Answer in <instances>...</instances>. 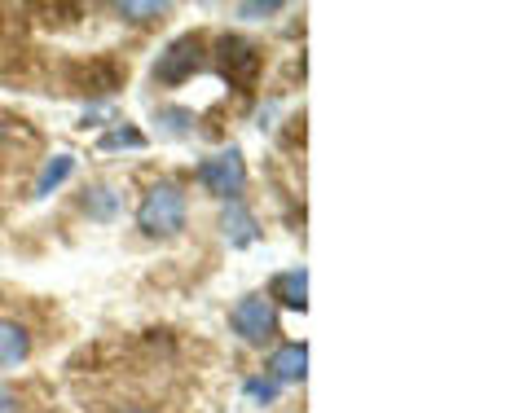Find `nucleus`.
<instances>
[{
    "label": "nucleus",
    "instance_id": "f8f14e48",
    "mask_svg": "<svg viewBox=\"0 0 528 413\" xmlns=\"http://www.w3.org/2000/svg\"><path fill=\"white\" fill-rule=\"evenodd\" d=\"M115 14L128 18V22H150V18L168 14V5H163V0H146V5H137V0H124V5H115Z\"/></svg>",
    "mask_w": 528,
    "mask_h": 413
},
{
    "label": "nucleus",
    "instance_id": "2eb2a0df",
    "mask_svg": "<svg viewBox=\"0 0 528 413\" xmlns=\"http://www.w3.org/2000/svg\"><path fill=\"white\" fill-rule=\"evenodd\" d=\"M242 18H269V14H282V0H251V5H238Z\"/></svg>",
    "mask_w": 528,
    "mask_h": 413
},
{
    "label": "nucleus",
    "instance_id": "20e7f679",
    "mask_svg": "<svg viewBox=\"0 0 528 413\" xmlns=\"http://www.w3.org/2000/svg\"><path fill=\"white\" fill-rule=\"evenodd\" d=\"M203 66V40L198 36H181V40H172L168 49L159 53V62H154V80L159 84H185L190 75Z\"/></svg>",
    "mask_w": 528,
    "mask_h": 413
},
{
    "label": "nucleus",
    "instance_id": "dca6fc26",
    "mask_svg": "<svg viewBox=\"0 0 528 413\" xmlns=\"http://www.w3.org/2000/svg\"><path fill=\"white\" fill-rule=\"evenodd\" d=\"M0 413H18V396L9 387H0Z\"/></svg>",
    "mask_w": 528,
    "mask_h": 413
},
{
    "label": "nucleus",
    "instance_id": "a211bd4d",
    "mask_svg": "<svg viewBox=\"0 0 528 413\" xmlns=\"http://www.w3.org/2000/svg\"><path fill=\"white\" fill-rule=\"evenodd\" d=\"M0 145H5V124H0Z\"/></svg>",
    "mask_w": 528,
    "mask_h": 413
},
{
    "label": "nucleus",
    "instance_id": "7ed1b4c3",
    "mask_svg": "<svg viewBox=\"0 0 528 413\" xmlns=\"http://www.w3.org/2000/svg\"><path fill=\"white\" fill-rule=\"evenodd\" d=\"M229 326L242 343H251V348H264V343L278 334V308H273L269 295H242L234 312H229Z\"/></svg>",
    "mask_w": 528,
    "mask_h": 413
},
{
    "label": "nucleus",
    "instance_id": "f257e3e1",
    "mask_svg": "<svg viewBox=\"0 0 528 413\" xmlns=\"http://www.w3.org/2000/svg\"><path fill=\"white\" fill-rule=\"evenodd\" d=\"M137 229L146 233V238H176V233L185 229V194H181V185H172V181L150 185L146 198H141V207H137Z\"/></svg>",
    "mask_w": 528,
    "mask_h": 413
},
{
    "label": "nucleus",
    "instance_id": "ddd939ff",
    "mask_svg": "<svg viewBox=\"0 0 528 413\" xmlns=\"http://www.w3.org/2000/svg\"><path fill=\"white\" fill-rule=\"evenodd\" d=\"M141 145H146V137H141L137 128H115V132H106L102 141H97V150H141Z\"/></svg>",
    "mask_w": 528,
    "mask_h": 413
},
{
    "label": "nucleus",
    "instance_id": "f3484780",
    "mask_svg": "<svg viewBox=\"0 0 528 413\" xmlns=\"http://www.w3.org/2000/svg\"><path fill=\"white\" fill-rule=\"evenodd\" d=\"M115 413H154V409H141V405H132V409H115Z\"/></svg>",
    "mask_w": 528,
    "mask_h": 413
},
{
    "label": "nucleus",
    "instance_id": "1a4fd4ad",
    "mask_svg": "<svg viewBox=\"0 0 528 413\" xmlns=\"http://www.w3.org/2000/svg\"><path fill=\"white\" fill-rule=\"evenodd\" d=\"M220 229H225V242L229 247H251V242L260 238V229H256V216H251L242 203H229L225 207V216H220Z\"/></svg>",
    "mask_w": 528,
    "mask_h": 413
},
{
    "label": "nucleus",
    "instance_id": "9d476101",
    "mask_svg": "<svg viewBox=\"0 0 528 413\" xmlns=\"http://www.w3.org/2000/svg\"><path fill=\"white\" fill-rule=\"evenodd\" d=\"M71 172H75V159H71V154H53V159L40 167L36 198H49L53 189H58V185H62V181H66V176H71Z\"/></svg>",
    "mask_w": 528,
    "mask_h": 413
},
{
    "label": "nucleus",
    "instance_id": "9b49d317",
    "mask_svg": "<svg viewBox=\"0 0 528 413\" xmlns=\"http://www.w3.org/2000/svg\"><path fill=\"white\" fill-rule=\"evenodd\" d=\"M115 207H119L115 189H106V185L88 189V198H84V211H88V216H93V220H110V216H115Z\"/></svg>",
    "mask_w": 528,
    "mask_h": 413
},
{
    "label": "nucleus",
    "instance_id": "4468645a",
    "mask_svg": "<svg viewBox=\"0 0 528 413\" xmlns=\"http://www.w3.org/2000/svg\"><path fill=\"white\" fill-rule=\"evenodd\" d=\"M251 400H260V405H273L278 400V383L273 378H247V387H242Z\"/></svg>",
    "mask_w": 528,
    "mask_h": 413
},
{
    "label": "nucleus",
    "instance_id": "0eeeda50",
    "mask_svg": "<svg viewBox=\"0 0 528 413\" xmlns=\"http://www.w3.org/2000/svg\"><path fill=\"white\" fill-rule=\"evenodd\" d=\"M31 356V334L27 326H18V321L0 317V370H14Z\"/></svg>",
    "mask_w": 528,
    "mask_h": 413
},
{
    "label": "nucleus",
    "instance_id": "f03ea898",
    "mask_svg": "<svg viewBox=\"0 0 528 413\" xmlns=\"http://www.w3.org/2000/svg\"><path fill=\"white\" fill-rule=\"evenodd\" d=\"M198 185L207 194L225 198V203H238V194L247 189V163H242V150L229 145V150H216L198 163Z\"/></svg>",
    "mask_w": 528,
    "mask_h": 413
},
{
    "label": "nucleus",
    "instance_id": "423d86ee",
    "mask_svg": "<svg viewBox=\"0 0 528 413\" xmlns=\"http://www.w3.org/2000/svg\"><path fill=\"white\" fill-rule=\"evenodd\" d=\"M308 374V348L304 343H282V348H273L269 356V378L273 383H304Z\"/></svg>",
    "mask_w": 528,
    "mask_h": 413
},
{
    "label": "nucleus",
    "instance_id": "39448f33",
    "mask_svg": "<svg viewBox=\"0 0 528 413\" xmlns=\"http://www.w3.org/2000/svg\"><path fill=\"white\" fill-rule=\"evenodd\" d=\"M216 58H220V71L229 75V84H251L260 75V49L242 36H220Z\"/></svg>",
    "mask_w": 528,
    "mask_h": 413
},
{
    "label": "nucleus",
    "instance_id": "6e6552de",
    "mask_svg": "<svg viewBox=\"0 0 528 413\" xmlns=\"http://www.w3.org/2000/svg\"><path fill=\"white\" fill-rule=\"evenodd\" d=\"M269 299L273 304H286V308H308V273L304 269H286L273 277V286H269Z\"/></svg>",
    "mask_w": 528,
    "mask_h": 413
}]
</instances>
